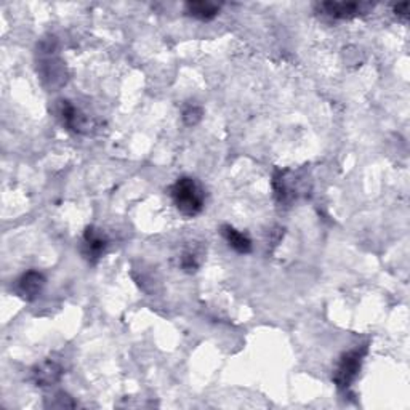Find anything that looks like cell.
Returning <instances> with one entry per match:
<instances>
[{
    "mask_svg": "<svg viewBox=\"0 0 410 410\" xmlns=\"http://www.w3.org/2000/svg\"><path fill=\"white\" fill-rule=\"evenodd\" d=\"M220 12V5L212 2H188L186 3V13L192 18H197V20L202 21H209L214 20V18L218 15Z\"/></svg>",
    "mask_w": 410,
    "mask_h": 410,
    "instance_id": "9c48e42d",
    "label": "cell"
},
{
    "mask_svg": "<svg viewBox=\"0 0 410 410\" xmlns=\"http://www.w3.org/2000/svg\"><path fill=\"white\" fill-rule=\"evenodd\" d=\"M364 3L356 2H324L320 3V10L325 15L337 18V20H346V18H353L361 15L364 12Z\"/></svg>",
    "mask_w": 410,
    "mask_h": 410,
    "instance_id": "8992f818",
    "label": "cell"
},
{
    "mask_svg": "<svg viewBox=\"0 0 410 410\" xmlns=\"http://www.w3.org/2000/svg\"><path fill=\"white\" fill-rule=\"evenodd\" d=\"M197 266H199V263H197L194 253H190V252L183 253V257H181V268H183V270L188 271V272H194L197 270Z\"/></svg>",
    "mask_w": 410,
    "mask_h": 410,
    "instance_id": "8fae6325",
    "label": "cell"
},
{
    "mask_svg": "<svg viewBox=\"0 0 410 410\" xmlns=\"http://www.w3.org/2000/svg\"><path fill=\"white\" fill-rule=\"evenodd\" d=\"M202 119V110L197 106H188L183 112V120L186 125H196Z\"/></svg>",
    "mask_w": 410,
    "mask_h": 410,
    "instance_id": "30bf717a",
    "label": "cell"
},
{
    "mask_svg": "<svg viewBox=\"0 0 410 410\" xmlns=\"http://www.w3.org/2000/svg\"><path fill=\"white\" fill-rule=\"evenodd\" d=\"M172 199L181 215L192 218L204 207V192L194 178L181 177L172 186Z\"/></svg>",
    "mask_w": 410,
    "mask_h": 410,
    "instance_id": "6da1fadb",
    "label": "cell"
},
{
    "mask_svg": "<svg viewBox=\"0 0 410 410\" xmlns=\"http://www.w3.org/2000/svg\"><path fill=\"white\" fill-rule=\"evenodd\" d=\"M106 242L107 240L105 234L100 229H95L93 226H90V228L86 229V234H84V255L88 260L97 261L103 255V252H105Z\"/></svg>",
    "mask_w": 410,
    "mask_h": 410,
    "instance_id": "5b68a950",
    "label": "cell"
},
{
    "mask_svg": "<svg viewBox=\"0 0 410 410\" xmlns=\"http://www.w3.org/2000/svg\"><path fill=\"white\" fill-rule=\"evenodd\" d=\"M61 375H63L61 366L58 362L50 359L40 362L32 369V380L36 381L37 386H51L58 383Z\"/></svg>",
    "mask_w": 410,
    "mask_h": 410,
    "instance_id": "277c9868",
    "label": "cell"
},
{
    "mask_svg": "<svg viewBox=\"0 0 410 410\" xmlns=\"http://www.w3.org/2000/svg\"><path fill=\"white\" fill-rule=\"evenodd\" d=\"M60 117L69 130L82 131V129H86L87 125L86 116H84L77 107L71 105L69 101H60Z\"/></svg>",
    "mask_w": 410,
    "mask_h": 410,
    "instance_id": "52a82bcc",
    "label": "cell"
},
{
    "mask_svg": "<svg viewBox=\"0 0 410 410\" xmlns=\"http://www.w3.org/2000/svg\"><path fill=\"white\" fill-rule=\"evenodd\" d=\"M394 12H396V15H399V16H407V13H409V3L407 2H405V3H399V5L394 7Z\"/></svg>",
    "mask_w": 410,
    "mask_h": 410,
    "instance_id": "7c38bea8",
    "label": "cell"
},
{
    "mask_svg": "<svg viewBox=\"0 0 410 410\" xmlns=\"http://www.w3.org/2000/svg\"><path fill=\"white\" fill-rule=\"evenodd\" d=\"M45 285V277L39 271H27L18 279L16 290L23 298L31 301L39 296Z\"/></svg>",
    "mask_w": 410,
    "mask_h": 410,
    "instance_id": "3957f363",
    "label": "cell"
},
{
    "mask_svg": "<svg viewBox=\"0 0 410 410\" xmlns=\"http://www.w3.org/2000/svg\"><path fill=\"white\" fill-rule=\"evenodd\" d=\"M221 234H223V238L226 239V242L229 244V247L234 248L235 252H239V253H248V252L252 251L251 239H248L245 234L239 233L238 229H234L233 226L225 225L223 228H221Z\"/></svg>",
    "mask_w": 410,
    "mask_h": 410,
    "instance_id": "ba28073f",
    "label": "cell"
},
{
    "mask_svg": "<svg viewBox=\"0 0 410 410\" xmlns=\"http://www.w3.org/2000/svg\"><path fill=\"white\" fill-rule=\"evenodd\" d=\"M362 357H364V351L359 350H353L346 353V355H343L340 364L337 367L335 376H333V381H335L338 388L345 389L356 380V376L361 370Z\"/></svg>",
    "mask_w": 410,
    "mask_h": 410,
    "instance_id": "7a4b0ae2",
    "label": "cell"
}]
</instances>
